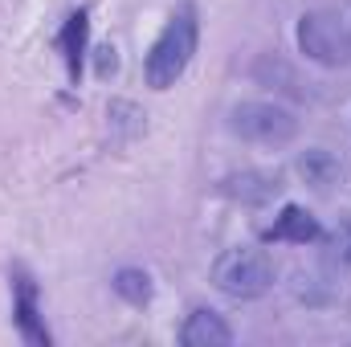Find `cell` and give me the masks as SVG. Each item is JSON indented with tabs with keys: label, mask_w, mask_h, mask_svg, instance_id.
I'll list each match as a JSON object with an SVG mask.
<instances>
[{
	"label": "cell",
	"mask_w": 351,
	"mask_h": 347,
	"mask_svg": "<svg viewBox=\"0 0 351 347\" xmlns=\"http://www.w3.org/2000/svg\"><path fill=\"white\" fill-rule=\"evenodd\" d=\"M196 45H200V21H196V8L192 4H180L168 25L160 29V37L152 41L147 58H143V78L152 90H168L184 78V70L192 66L196 58Z\"/></svg>",
	"instance_id": "cell-1"
},
{
	"label": "cell",
	"mask_w": 351,
	"mask_h": 347,
	"mask_svg": "<svg viewBox=\"0 0 351 347\" xmlns=\"http://www.w3.org/2000/svg\"><path fill=\"white\" fill-rule=\"evenodd\" d=\"M298 49L311 62H319L327 70H339V66L351 62V25L331 8L302 12V21H298Z\"/></svg>",
	"instance_id": "cell-2"
},
{
	"label": "cell",
	"mask_w": 351,
	"mask_h": 347,
	"mask_svg": "<svg viewBox=\"0 0 351 347\" xmlns=\"http://www.w3.org/2000/svg\"><path fill=\"white\" fill-rule=\"evenodd\" d=\"M213 286L237 302L262 298L274 286V261L265 258L262 250H225L213 261Z\"/></svg>",
	"instance_id": "cell-3"
},
{
	"label": "cell",
	"mask_w": 351,
	"mask_h": 347,
	"mask_svg": "<svg viewBox=\"0 0 351 347\" xmlns=\"http://www.w3.org/2000/svg\"><path fill=\"white\" fill-rule=\"evenodd\" d=\"M229 127H233V135H241L250 143H262V147H286L298 135V119L278 102H241V106H233Z\"/></svg>",
	"instance_id": "cell-4"
},
{
	"label": "cell",
	"mask_w": 351,
	"mask_h": 347,
	"mask_svg": "<svg viewBox=\"0 0 351 347\" xmlns=\"http://www.w3.org/2000/svg\"><path fill=\"white\" fill-rule=\"evenodd\" d=\"M12 319H16V327L29 344L49 347V331H45L41 311H37V282L25 270H12Z\"/></svg>",
	"instance_id": "cell-5"
},
{
	"label": "cell",
	"mask_w": 351,
	"mask_h": 347,
	"mask_svg": "<svg viewBox=\"0 0 351 347\" xmlns=\"http://www.w3.org/2000/svg\"><path fill=\"white\" fill-rule=\"evenodd\" d=\"M323 233H327V229H323L302 204H286L262 237L265 241H290V246H315V241H323Z\"/></svg>",
	"instance_id": "cell-6"
},
{
	"label": "cell",
	"mask_w": 351,
	"mask_h": 347,
	"mask_svg": "<svg viewBox=\"0 0 351 347\" xmlns=\"http://www.w3.org/2000/svg\"><path fill=\"white\" fill-rule=\"evenodd\" d=\"M180 344L184 347H229L233 344V327H229L217 311L196 307V311L184 319V327H180Z\"/></svg>",
	"instance_id": "cell-7"
},
{
	"label": "cell",
	"mask_w": 351,
	"mask_h": 347,
	"mask_svg": "<svg viewBox=\"0 0 351 347\" xmlns=\"http://www.w3.org/2000/svg\"><path fill=\"white\" fill-rule=\"evenodd\" d=\"M278 192H282V180L274 172H237L221 180V196L237 204H269Z\"/></svg>",
	"instance_id": "cell-8"
},
{
	"label": "cell",
	"mask_w": 351,
	"mask_h": 347,
	"mask_svg": "<svg viewBox=\"0 0 351 347\" xmlns=\"http://www.w3.org/2000/svg\"><path fill=\"white\" fill-rule=\"evenodd\" d=\"M86 41H90V12H86V8H78V12H70V16H66V25H62V33H58V49H62V58H66L70 82H78V74H82Z\"/></svg>",
	"instance_id": "cell-9"
},
{
	"label": "cell",
	"mask_w": 351,
	"mask_h": 347,
	"mask_svg": "<svg viewBox=\"0 0 351 347\" xmlns=\"http://www.w3.org/2000/svg\"><path fill=\"white\" fill-rule=\"evenodd\" d=\"M298 176L311 184V188H319V192H327L331 184H339V176H343V164L327 152V147H311L302 160H298Z\"/></svg>",
	"instance_id": "cell-10"
},
{
	"label": "cell",
	"mask_w": 351,
	"mask_h": 347,
	"mask_svg": "<svg viewBox=\"0 0 351 347\" xmlns=\"http://www.w3.org/2000/svg\"><path fill=\"white\" fill-rule=\"evenodd\" d=\"M110 286H114V294H119L123 302H131V307H147V302H152V278H147V270H139V265H123Z\"/></svg>",
	"instance_id": "cell-11"
},
{
	"label": "cell",
	"mask_w": 351,
	"mask_h": 347,
	"mask_svg": "<svg viewBox=\"0 0 351 347\" xmlns=\"http://www.w3.org/2000/svg\"><path fill=\"white\" fill-rule=\"evenodd\" d=\"M323 241H327V250H331V258L339 261V265H351V217L339 225V229H331V233H323Z\"/></svg>",
	"instance_id": "cell-12"
}]
</instances>
